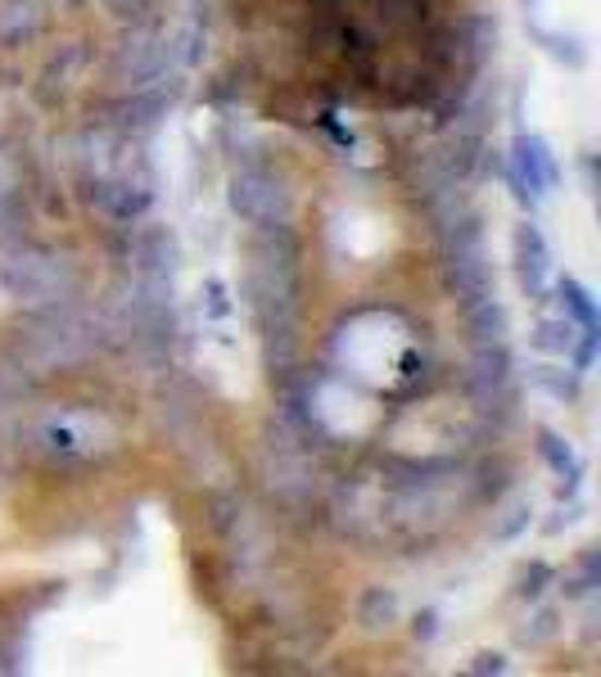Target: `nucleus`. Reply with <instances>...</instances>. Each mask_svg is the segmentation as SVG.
Returning a JSON list of instances; mask_svg holds the SVG:
<instances>
[{"mask_svg": "<svg viewBox=\"0 0 601 677\" xmlns=\"http://www.w3.org/2000/svg\"><path fill=\"white\" fill-rule=\"evenodd\" d=\"M0 338L10 348H19L37 371L50 376H73L86 371L105 348H118L113 321L105 312L73 303H23V312H14L0 325Z\"/></svg>", "mask_w": 601, "mask_h": 677, "instance_id": "nucleus-1", "label": "nucleus"}, {"mask_svg": "<svg viewBox=\"0 0 601 677\" xmlns=\"http://www.w3.org/2000/svg\"><path fill=\"white\" fill-rule=\"evenodd\" d=\"M19 452L46 475H77L91 470L105 452L118 447V429L105 411H82L77 403L37 411L19 429Z\"/></svg>", "mask_w": 601, "mask_h": 677, "instance_id": "nucleus-2", "label": "nucleus"}, {"mask_svg": "<svg viewBox=\"0 0 601 677\" xmlns=\"http://www.w3.org/2000/svg\"><path fill=\"white\" fill-rule=\"evenodd\" d=\"M0 290L19 303H73L86 294V275L54 244L27 235L10 249H0Z\"/></svg>", "mask_w": 601, "mask_h": 677, "instance_id": "nucleus-3", "label": "nucleus"}, {"mask_svg": "<svg viewBox=\"0 0 601 677\" xmlns=\"http://www.w3.org/2000/svg\"><path fill=\"white\" fill-rule=\"evenodd\" d=\"M100 59V77L113 90H140L172 77L176 69V41L163 27H118L113 41L96 54Z\"/></svg>", "mask_w": 601, "mask_h": 677, "instance_id": "nucleus-4", "label": "nucleus"}, {"mask_svg": "<svg viewBox=\"0 0 601 677\" xmlns=\"http://www.w3.org/2000/svg\"><path fill=\"white\" fill-rule=\"evenodd\" d=\"M186 82L182 77H163L155 86H140V90H113V96L96 100L91 104V118L86 122H100V127L127 136V140H140L149 132H159V122L176 109V100H182Z\"/></svg>", "mask_w": 601, "mask_h": 677, "instance_id": "nucleus-5", "label": "nucleus"}, {"mask_svg": "<svg viewBox=\"0 0 601 677\" xmlns=\"http://www.w3.org/2000/svg\"><path fill=\"white\" fill-rule=\"evenodd\" d=\"M77 199L105 226H136L155 212V176L136 172H77Z\"/></svg>", "mask_w": 601, "mask_h": 677, "instance_id": "nucleus-6", "label": "nucleus"}, {"mask_svg": "<svg viewBox=\"0 0 601 677\" xmlns=\"http://www.w3.org/2000/svg\"><path fill=\"white\" fill-rule=\"evenodd\" d=\"M226 204H231L235 218L249 222V226H285V222H294V190H290V181L277 176L267 163L235 168Z\"/></svg>", "mask_w": 601, "mask_h": 677, "instance_id": "nucleus-7", "label": "nucleus"}, {"mask_svg": "<svg viewBox=\"0 0 601 677\" xmlns=\"http://www.w3.org/2000/svg\"><path fill=\"white\" fill-rule=\"evenodd\" d=\"M502 176H506L511 195H516L525 208H538L561 186V163H556V153H552V145L543 136L516 132V140H511V149H506Z\"/></svg>", "mask_w": 601, "mask_h": 677, "instance_id": "nucleus-8", "label": "nucleus"}, {"mask_svg": "<svg viewBox=\"0 0 601 677\" xmlns=\"http://www.w3.org/2000/svg\"><path fill=\"white\" fill-rule=\"evenodd\" d=\"M321 510H326L330 533L353 542V546H376L389 533L384 510H380V492H371L363 479H344L335 492H330V502Z\"/></svg>", "mask_w": 601, "mask_h": 677, "instance_id": "nucleus-9", "label": "nucleus"}, {"mask_svg": "<svg viewBox=\"0 0 601 677\" xmlns=\"http://www.w3.org/2000/svg\"><path fill=\"white\" fill-rule=\"evenodd\" d=\"M96 46L91 41H59L50 54H46V64H41V73H37V82H33V100L41 104V109H64L69 104V90L77 86V77H86L96 69Z\"/></svg>", "mask_w": 601, "mask_h": 677, "instance_id": "nucleus-10", "label": "nucleus"}, {"mask_svg": "<svg viewBox=\"0 0 601 677\" xmlns=\"http://www.w3.org/2000/svg\"><path fill=\"white\" fill-rule=\"evenodd\" d=\"M439 285H443L447 298L462 307V312H466V307H475V303L493 298L498 294V281H493V262L485 254V244L439 254Z\"/></svg>", "mask_w": 601, "mask_h": 677, "instance_id": "nucleus-11", "label": "nucleus"}, {"mask_svg": "<svg viewBox=\"0 0 601 677\" xmlns=\"http://www.w3.org/2000/svg\"><path fill=\"white\" fill-rule=\"evenodd\" d=\"M176 262H182V244H176L172 226H127L123 239V267H132V275H155V281H172Z\"/></svg>", "mask_w": 601, "mask_h": 677, "instance_id": "nucleus-12", "label": "nucleus"}, {"mask_svg": "<svg viewBox=\"0 0 601 677\" xmlns=\"http://www.w3.org/2000/svg\"><path fill=\"white\" fill-rule=\"evenodd\" d=\"M511 262H516V281L529 294V303L552 298V244L533 222H520L511 235Z\"/></svg>", "mask_w": 601, "mask_h": 677, "instance_id": "nucleus-13", "label": "nucleus"}, {"mask_svg": "<svg viewBox=\"0 0 601 677\" xmlns=\"http://www.w3.org/2000/svg\"><path fill=\"white\" fill-rule=\"evenodd\" d=\"M46 376L27 361L19 348H10L0 338V411H23V407H37V397L46 393Z\"/></svg>", "mask_w": 601, "mask_h": 677, "instance_id": "nucleus-14", "label": "nucleus"}, {"mask_svg": "<svg viewBox=\"0 0 601 677\" xmlns=\"http://www.w3.org/2000/svg\"><path fill=\"white\" fill-rule=\"evenodd\" d=\"M533 452H538V460L561 479V492L556 497L561 502H575L579 497V483H584V475H588V460L569 447V439H561L556 429H533Z\"/></svg>", "mask_w": 601, "mask_h": 677, "instance_id": "nucleus-15", "label": "nucleus"}, {"mask_svg": "<svg viewBox=\"0 0 601 677\" xmlns=\"http://www.w3.org/2000/svg\"><path fill=\"white\" fill-rule=\"evenodd\" d=\"M46 0H0V50H27L46 37Z\"/></svg>", "mask_w": 601, "mask_h": 677, "instance_id": "nucleus-16", "label": "nucleus"}, {"mask_svg": "<svg viewBox=\"0 0 601 677\" xmlns=\"http://www.w3.org/2000/svg\"><path fill=\"white\" fill-rule=\"evenodd\" d=\"M511 479H516V470H511V460L502 452H485L475 460V466L466 470V488H470V506H498L506 497Z\"/></svg>", "mask_w": 601, "mask_h": 677, "instance_id": "nucleus-17", "label": "nucleus"}, {"mask_svg": "<svg viewBox=\"0 0 601 677\" xmlns=\"http://www.w3.org/2000/svg\"><path fill=\"white\" fill-rule=\"evenodd\" d=\"M552 294L561 303V317L575 325L579 334H601V312H597V298L584 281L575 275H552Z\"/></svg>", "mask_w": 601, "mask_h": 677, "instance_id": "nucleus-18", "label": "nucleus"}, {"mask_svg": "<svg viewBox=\"0 0 601 677\" xmlns=\"http://www.w3.org/2000/svg\"><path fill=\"white\" fill-rule=\"evenodd\" d=\"M398 614H403L398 592L380 588V582L363 588V592H357V601H353V619H357V628H367V632H389L398 624Z\"/></svg>", "mask_w": 601, "mask_h": 677, "instance_id": "nucleus-19", "label": "nucleus"}, {"mask_svg": "<svg viewBox=\"0 0 601 677\" xmlns=\"http://www.w3.org/2000/svg\"><path fill=\"white\" fill-rule=\"evenodd\" d=\"M462 325H466V338L470 344H506V334H511V317H506V307L493 298L485 303H475L462 312Z\"/></svg>", "mask_w": 601, "mask_h": 677, "instance_id": "nucleus-20", "label": "nucleus"}, {"mask_svg": "<svg viewBox=\"0 0 601 677\" xmlns=\"http://www.w3.org/2000/svg\"><path fill=\"white\" fill-rule=\"evenodd\" d=\"M105 14L118 27H163L172 0H105Z\"/></svg>", "mask_w": 601, "mask_h": 677, "instance_id": "nucleus-21", "label": "nucleus"}, {"mask_svg": "<svg viewBox=\"0 0 601 677\" xmlns=\"http://www.w3.org/2000/svg\"><path fill=\"white\" fill-rule=\"evenodd\" d=\"M529 384L543 389L548 397H556V403H565V407H575L584 397V376L575 371V366H533Z\"/></svg>", "mask_w": 601, "mask_h": 677, "instance_id": "nucleus-22", "label": "nucleus"}, {"mask_svg": "<svg viewBox=\"0 0 601 677\" xmlns=\"http://www.w3.org/2000/svg\"><path fill=\"white\" fill-rule=\"evenodd\" d=\"M556 582H561V592H565V601H569V605L592 601V596H597V588H601V561H597V546H584L579 565H575V569H565V578L556 574Z\"/></svg>", "mask_w": 601, "mask_h": 677, "instance_id": "nucleus-23", "label": "nucleus"}, {"mask_svg": "<svg viewBox=\"0 0 601 677\" xmlns=\"http://www.w3.org/2000/svg\"><path fill=\"white\" fill-rule=\"evenodd\" d=\"M575 338H579V330L569 325L565 317H543V321L533 325L529 344H533L538 353H548V357H565L569 348H575Z\"/></svg>", "mask_w": 601, "mask_h": 677, "instance_id": "nucleus-24", "label": "nucleus"}, {"mask_svg": "<svg viewBox=\"0 0 601 677\" xmlns=\"http://www.w3.org/2000/svg\"><path fill=\"white\" fill-rule=\"evenodd\" d=\"M533 41L543 46L556 64H565V69H588V50H584V41L579 37H565V33H552V27H533Z\"/></svg>", "mask_w": 601, "mask_h": 677, "instance_id": "nucleus-25", "label": "nucleus"}, {"mask_svg": "<svg viewBox=\"0 0 601 677\" xmlns=\"http://www.w3.org/2000/svg\"><path fill=\"white\" fill-rule=\"evenodd\" d=\"M552 588H556V565H548V561H529L516 574V601H525V605H538Z\"/></svg>", "mask_w": 601, "mask_h": 677, "instance_id": "nucleus-26", "label": "nucleus"}, {"mask_svg": "<svg viewBox=\"0 0 601 677\" xmlns=\"http://www.w3.org/2000/svg\"><path fill=\"white\" fill-rule=\"evenodd\" d=\"M529 525H533V506H529V502H520L516 510H506V519H498V525H493V542H511V538H520Z\"/></svg>", "mask_w": 601, "mask_h": 677, "instance_id": "nucleus-27", "label": "nucleus"}, {"mask_svg": "<svg viewBox=\"0 0 601 677\" xmlns=\"http://www.w3.org/2000/svg\"><path fill=\"white\" fill-rule=\"evenodd\" d=\"M556 628H561L556 610H538L533 619H529V628H520V641H525V645H543V641L556 637Z\"/></svg>", "mask_w": 601, "mask_h": 677, "instance_id": "nucleus-28", "label": "nucleus"}, {"mask_svg": "<svg viewBox=\"0 0 601 677\" xmlns=\"http://www.w3.org/2000/svg\"><path fill=\"white\" fill-rule=\"evenodd\" d=\"M204 294H208V317H231V290H226V281H222V275H208V281H204Z\"/></svg>", "mask_w": 601, "mask_h": 677, "instance_id": "nucleus-29", "label": "nucleus"}, {"mask_svg": "<svg viewBox=\"0 0 601 677\" xmlns=\"http://www.w3.org/2000/svg\"><path fill=\"white\" fill-rule=\"evenodd\" d=\"M412 637L416 641H434L439 637V614L434 610H420L416 619H412Z\"/></svg>", "mask_w": 601, "mask_h": 677, "instance_id": "nucleus-30", "label": "nucleus"}, {"mask_svg": "<svg viewBox=\"0 0 601 677\" xmlns=\"http://www.w3.org/2000/svg\"><path fill=\"white\" fill-rule=\"evenodd\" d=\"M506 668H511V664H506L502 655H489V651H485V655H475V660H470V673H479V677H489V673H498V677H502Z\"/></svg>", "mask_w": 601, "mask_h": 677, "instance_id": "nucleus-31", "label": "nucleus"}]
</instances>
